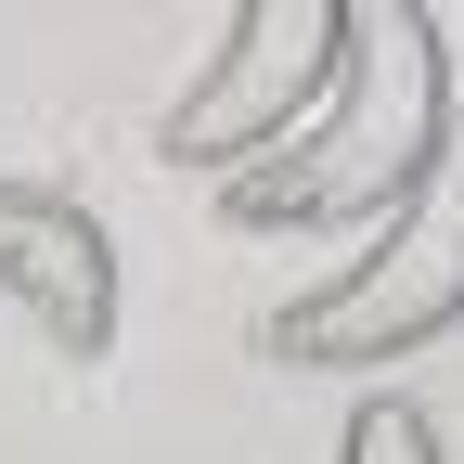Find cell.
I'll return each mask as SVG.
<instances>
[{
    "label": "cell",
    "instance_id": "1",
    "mask_svg": "<svg viewBox=\"0 0 464 464\" xmlns=\"http://www.w3.org/2000/svg\"><path fill=\"white\" fill-rule=\"evenodd\" d=\"M451 155V39L413 0H362L348 65L323 91V116L284 155L232 168L219 207L246 232H335V219H400L426 194V168Z\"/></svg>",
    "mask_w": 464,
    "mask_h": 464
},
{
    "label": "cell",
    "instance_id": "2",
    "mask_svg": "<svg viewBox=\"0 0 464 464\" xmlns=\"http://www.w3.org/2000/svg\"><path fill=\"white\" fill-rule=\"evenodd\" d=\"M451 323H464V130L426 168V194L400 219H374L362 258H335V284H310V297L271 310V362H297V374L400 362V348H426Z\"/></svg>",
    "mask_w": 464,
    "mask_h": 464
},
{
    "label": "cell",
    "instance_id": "3",
    "mask_svg": "<svg viewBox=\"0 0 464 464\" xmlns=\"http://www.w3.org/2000/svg\"><path fill=\"white\" fill-rule=\"evenodd\" d=\"M348 26H362V0H246L219 26V52L181 78V103L155 116V155L168 168H219V181L284 155L323 116V91H335Z\"/></svg>",
    "mask_w": 464,
    "mask_h": 464
},
{
    "label": "cell",
    "instance_id": "4",
    "mask_svg": "<svg viewBox=\"0 0 464 464\" xmlns=\"http://www.w3.org/2000/svg\"><path fill=\"white\" fill-rule=\"evenodd\" d=\"M0 297L65 348V362H103L116 323H130V258H116V232L78 194L0 181Z\"/></svg>",
    "mask_w": 464,
    "mask_h": 464
},
{
    "label": "cell",
    "instance_id": "5",
    "mask_svg": "<svg viewBox=\"0 0 464 464\" xmlns=\"http://www.w3.org/2000/svg\"><path fill=\"white\" fill-rule=\"evenodd\" d=\"M335 464H451V451H439V413H426V400H362L348 439H335Z\"/></svg>",
    "mask_w": 464,
    "mask_h": 464
}]
</instances>
